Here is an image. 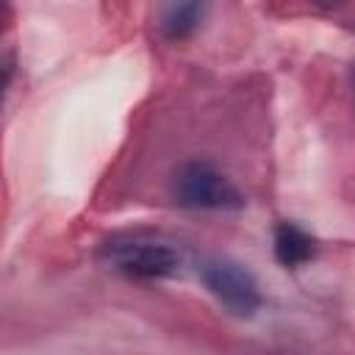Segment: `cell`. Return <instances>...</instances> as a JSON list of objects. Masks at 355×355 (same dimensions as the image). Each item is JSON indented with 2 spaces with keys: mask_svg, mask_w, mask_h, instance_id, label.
<instances>
[{
  "mask_svg": "<svg viewBox=\"0 0 355 355\" xmlns=\"http://www.w3.org/2000/svg\"><path fill=\"white\" fill-rule=\"evenodd\" d=\"M172 197L194 211H236L244 205L241 191L208 161H189L172 178Z\"/></svg>",
  "mask_w": 355,
  "mask_h": 355,
  "instance_id": "obj_1",
  "label": "cell"
},
{
  "mask_svg": "<svg viewBox=\"0 0 355 355\" xmlns=\"http://www.w3.org/2000/svg\"><path fill=\"white\" fill-rule=\"evenodd\" d=\"M103 255L136 280H161L175 275L180 266L178 250L153 239H111L103 247Z\"/></svg>",
  "mask_w": 355,
  "mask_h": 355,
  "instance_id": "obj_2",
  "label": "cell"
},
{
  "mask_svg": "<svg viewBox=\"0 0 355 355\" xmlns=\"http://www.w3.org/2000/svg\"><path fill=\"white\" fill-rule=\"evenodd\" d=\"M205 288L236 316H252L261 308V288L250 269L230 258H208L200 266Z\"/></svg>",
  "mask_w": 355,
  "mask_h": 355,
  "instance_id": "obj_3",
  "label": "cell"
},
{
  "mask_svg": "<svg viewBox=\"0 0 355 355\" xmlns=\"http://www.w3.org/2000/svg\"><path fill=\"white\" fill-rule=\"evenodd\" d=\"M313 239L297 227L294 222H280L275 227V258L286 266V269H294L305 261L313 258Z\"/></svg>",
  "mask_w": 355,
  "mask_h": 355,
  "instance_id": "obj_4",
  "label": "cell"
},
{
  "mask_svg": "<svg viewBox=\"0 0 355 355\" xmlns=\"http://www.w3.org/2000/svg\"><path fill=\"white\" fill-rule=\"evenodd\" d=\"M202 17V6L200 3H180V6H169L161 17V31L166 39L178 42L186 39L189 33H194V28L200 25Z\"/></svg>",
  "mask_w": 355,
  "mask_h": 355,
  "instance_id": "obj_5",
  "label": "cell"
}]
</instances>
